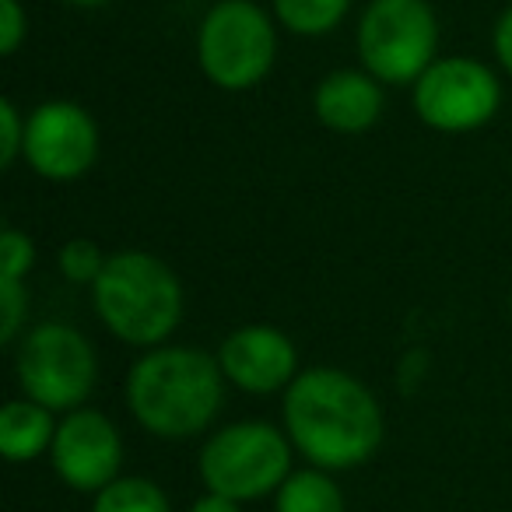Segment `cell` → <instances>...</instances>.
I'll return each mask as SVG.
<instances>
[{
    "instance_id": "cell-1",
    "label": "cell",
    "mask_w": 512,
    "mask_h": 512,
    "mask_svg": "<svg viewBox=\"0 0 512 512\" xmlns=\"http://www.w3.org/2000/svg\"><path fill=\"white\" fill-rule=\"evenodd\" d=\"M285 432L295 453L330 474L355 470L383 446L386 418L376 393L334 365H313L285 390Z\"/></svg>"
},
{
    "instance_id": "cell-2",
    "label": "cell",
    "mask_w": 512,
    "mask_h": 512,
    "mask_svg": "<svg viewBox=\"0 0 512 512\" xmlns=\"http://www.w3.org/2000/svg\"><path fill=\"white\" fill-rule=\"evenodd\" d=\"M225 383L218 355L186 344H158L130 365L123 397L144 432L179 442L214 425L225 404Z\"/></svg>"
},
{
    "instance_id": "cell-3",
    "label": "cell",
    "mask_w": 512,
    "mask_h": 512,
    "mask_svg": "<svg viewBox=\"0 0 512 512\" xmlns=\"http://www.w3.org/2000/svg\"><path fill=\"white\" fill-rule=\"evenodd\" d=\"M102 327L130 348H158L183 320V285L162 256L144 249L113 253L92 285Z\"/></svg>"
},
{
    "instance_id": "cell-4",
    "label": "cell",
    "mask_w": 512,
    "mask_h": 512,
    "mask_svg": "<svg viewBox=\"0 0 512 512\" xmlns=\"http://www.w3.org/2000/svg\"><path fill=\"white\" fill-rule=\"evenodd\" d=\"M278 60V18L253 0H218L197 29V64L221 92H249Z\"/></svg>"
},
{
    "instance_id": "cell-5",
    "label": "cell",
    "mask_w": 512,
    "mask_h": 512,
    "mask_svg": "<svg viewBox=\"0 0 512 512\" xmlns=\"http://www.w3.org/2000/svg\"><path fill=\"white\" fill-rule=\"evenodd\" d=\"M292 439L271 421H235L225 425L200 449V481L214 495L235 502H256L285 484L292 474Z\"/></svg>"
},
{
    "instance_id": "cell-6",
    "label": "cell",
    "mask_w": 512,
    "mask_h": 512,
    "mask_svg": "<svg viewBox=\"0 0 512 512\" xmlns=\"http://www.w3.org/2000/svg\"><path fill=\"white\" fill-rule=\"evenodd\" d=\"M358 60L383 85H414L439 53V18L428 0H369L355 32Z\"/></svg>"
},
{
    "instance_id": "cell-7",
    "label": "cell",
    "mask_w": 512,
    "mask_h": 512,
    "mask_svg": "<svg viewBox=\"0 0 512 512\" xmlns=\"http://www.w3.org/2000/svg\"><path fill=\"white\" fill-rule=\"evenodd\" d=\"M15 372L25 397L39 400L57 414H67L85 407V400L92 397L99 383V358L78 327L46 320L22 337Z\"/></svg>"
},
{
    "instance_id": "cell-8",
    "label": "cell",
    "mask_w": 512,
    "mask_h": 512,
    "mask_svg": "<svg viewBox=\"0 0 512 512\" xmlns=\"http://www.w3.org/2000/svg\"><path fill=\"white\" fill-rule=\"evenodd\" d=\"M411 88L418 120L439 134L481 130L502 106V81L474 57H439Z\"/></svg>"
},
{
    "instance_id": "cell-9",
    "label": "cell",
    "mask_w": 512,
    "mask_h": 512,
    "mask_svg": "<svg viewBox=\"0 0 512 512\" xmlns=\"http://www.w3.org/2000/svg\"><path fill=\"white\" fill-rule=\"evenodd\" d=\"M25 162L50 183H74L99 158V127L92 113L71 99L36 106L25 123Z\"/></svg>"
},
{
    "instance_id": "cell-10",
    "label": "cell",
    "mask_w": 512,
    "mask_h": 512,
    "mask_svg": "<svg viewBox=\"0 0 512 512\" xmlns=\"http://www.w3.org/2000/svg\"><path fill=\"white\" fill-rule=\"evenodd\" d=\"M50 463L67 488L81 495H95L109 481L120 477L123 467V439L109 414L95 407L67 411L57 425V439L50 446Z\"/></svg>"
},
{
    "instance_id": "cell-11",
    "label": "cell",
    "mask_w": 512,
    "mask_h": 512,
    "mask_svg": "<svg viewBox=\"0 0 512 512\" xmlns=\"http://www.w3.org/2000/svg\"><path fill=\"white\" fill-rule=\"evenodd\" d=\"M221 372L232 386L253 397H271L295 383L299 376V348L285 330L271 323L235 327L218 344Z\"/></svg>"
},
{
    "instance_id": "cell-12",
    "label": "cell",
    "mask_w": 512,
    "mask_h": 512,
    "mask_svg": "<svg viewBox=\"0 0 512 512\" xmlns=\"http://www.w3.org/2000/svg\"><path fill=\"white\" fill-rule=\"evenodd\" d=\"M383 81L369 71L341 67L330 71L313 92V113L334 134H365L383 116Z\"/></svg>"
},
{
    "instance_id": "cell-13",
    "label": "cell",
    "mask_w": 512,
    "mask_h": 512,
    "mask_svg": "<svg viewBox=\"0 0 512 512\" xmlns=\"http://www.w3.org/2000/svg\"><path fill=\"white\" fill-rule=\"evenodd\" d=\"M57 411H50L46 404L32 397L8 400L0 411V453L11 463H32L39 456H50V446L57 439V425L53 418Z\"/></svg>"
},
{
    "instance_id": "cell-14",
    "label": "cell",
    "mask_w": 512,
    "mask_h": 512,
    "mask_svg": "<svg viewBox=\"0 0 512 512\" xmlns=\"http://www.w3.org/2000/svg\"><path fill=\"white\" fill-rule=\"evenodd\" d=\"M344 491L330 477V470L313 467L292 470L274 491V512H344Z\"/></svg>"
},
{
    "instance_id": "cell-15",
    "label": "cell",
    "mask_w": 512,
    "mask_h": 512,
    "mask_svg": "<svg viewBox=\"0 0 512 512\" xmlns=\"http://www.w3.org/2000/svg\"><path fill=\"white\" fill-rule=\"evenodd\" d=\"M351 0H271V11L278 25L292 36H327L348 15Z\"/></svg>"
},
{
    "instance_id": "cell-16",
    "label": "cell",
    "mask_w": 512,
    "mask_h": 512,
    "mask_svg": "<svg viewBox=\"0 0 512 512\" xmlns=\"http://www.w3.org/2000/svg\"><path fill=\"white\" fill-rule=\"evenodd\" d=\"M92 512H172L169 495L151 477H116L95 491Z\"/></svg>"
},
{
    "instance_id": "cell-17",
    "label": "cell",
    "mask_w": 512,
    "mask_h": 512,
    "mask_svg": "<svg viewBox=\"0 0 512 512\" xmlns=\"http://www.w3.org/2000/svg\"><path fill=\"white\" fill-rule=\"evenodd\" d=\"M109 256L102 253V246L95 239H88V235H74V239H67L64 246H60V274H64L71 285H95L102 274V267H106Z\"/></svg>"
},
{
    "instance_id": "cell-18",
    "label": "cell",
    "mask_w": 512,
    "mask_h": 512,
    "mask_svg": "<svg viewBox=\"0 0 512 512\" xmlns=\"http://www.w3.org/2000/svg\"><path fill=\"white\" fill-rule=\"evenodd\" d=\"M36 267V242L22 228H4L0 232V278L25 281Z\"/></svg>"
},
{
    "instance_id": "cell-19",
    "label": "cell",
    "mask_w": 512,
    "mask_h": 512,
    "mask_svg": "<svg viewBox=\"0 0 512 512\" xmlns=\"http://www.w3.org/2000/svg\"><path fill=\"white\" fill-rule=\"evenodd\" d=\"M25 320H29V292H25V281L0 278V341L15 344Z\"/></svg>"
},
{
    "instance_id": "cell-20",
    "label": "cell",
    "mask_w": 512,
    "mask_h": 512,
    "mask_svg": "<svg viewBox=\"0 0 512 512\" xmlns=\"http://www.w3.org/2000/svg\"><path fill=\"white\" fill-rule=\"evenodd\" d=\"M25 123L29 116H22L15 102L0 99V165L4 169H11L25 155Z\"/></svg>"
},
{
    "instance_id": "cell-21",
    "label": "cell",
    "mask_w": 512,
    "mask_h": 512,
    "mask_svg": "<svg viewBox=\"0 0 512 512\" xmlns=\"http://www.w3.org/2000/svg\"><path fill=\"white\" fill-rule=\"evenodd\" d=\"M25 36H29V15H25L22 0H0V53L15 57Z\"/></svg>"
},
{
    "instance_id": "cell-22",
    "label": "cell",
    "mask_w": 512,
    "mask_h": 512,
    "mask_svg": "<svg viewBox=\"0 0 512 512\" xmlns=\"http://www.w3.org/2000/svg\"><path fill=\"white\" fill-rule=\"evenodd\" d=\"M491 50H495L498 67L512 78V4L498 15L495 32H491Z\"/></svg>"
},
{
    "instance_id": "cell-23",
    "label": "cell",
    "mask_w": 512,
    "mask_h": 512,
    "mask_svg": "<svg viewBox=\"0 0 512 512\" xmlns=\"http://www.w3.org/2000/svg\"><path fill=\"white\" fill-rule=\"evenodd\" d=\"M190 512H242V502H235V498H225V495H214V491H207V495H200L197 502L190 505Z\"/></svg>"
},
{
    "instance_id": "cell-24",
    "label": "cell",
    "mask_w": 512,
    "mask_h": 512,
    "mask_svg": "<svg viewBox=\"0 0 512 512\" xmlns=\"http://www.w3.org/2000/svg\"><path fill=\"white\" fill-rule=\"evenodd\" d=\"M64 4H71V8H102L109 0H64Z\"/></svg>"
},
{
    "instance_id": "cell-25",
    "label": "cell",
    "mask_w": 512,
    "mask_h": 512,
    "mask_svg": "<svg viewBox=\"0 0 512 512\" xmlns=\"http://www.w3.org/2000/svg\"><path fill=\"white\" fill-rule=\"evenodd\" d=\"M509 313H512V299H509Z\"/></svg>"
}]
</instances>
